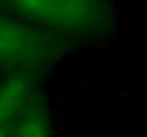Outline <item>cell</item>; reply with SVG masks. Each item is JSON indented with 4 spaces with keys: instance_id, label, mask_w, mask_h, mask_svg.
Segmentation results:
<instances>
[{
    "instance_id": "cell-5",
    "label": "cell",
    "mask_w": 147,
    "mask_h": 137,
    "mask_svg": "<svg viewBox=\"0 0 147 137\" xmlns=\"http://www.w3.org/2000/svg\"><path fill=\"white\" fill-rule=\"evenodd\" d=\"M0 137H11L10 127H1L0 126Z\"/></svg>"
},
{
    "instance_id": "cell-3",
    "label": "cell",
    "mask_w": 147,
    "mask_h": 137,
    "mask_svg": "<svg viewBox=\"0 0 147 137\" xmlns=\"http://www.w3.org/2000/svg\"><path fill=\"white\" fill-rule=\"evenodd\" d=\"M37 89L36 76L9 73L0 83V126L10 127L24 111L32 94Z\"/></svg>"
},
{
    "instance_id": "cell-1",
    "label": "cell",
    "mask_w": 147,
    "mask_h": 137,
    "mask_svg": "<svg viewBox=\"0 0 147 137\" xmlns=\"http://www.w3.org/2000/svg\"><path fill=\"white\" fill-rule=\"evenodd\" d=\"M4 13L74 45L109 36L116 26L113 0H0Z\"/></svg>"
},
{
    "instance_id": "cell-4",
    "label": "cell",
    "mask_w": 147,
    "mask_h": 137,
    "mask_svg": "<svg viewBox=\"0 0 147 137\" xmlns=\"http://www.w3.org/2000/svg\"><path fill=\"white\" fill-rule=\"evenodd\" d=\"M11 137H53V123L47 101L36 89L22 116L10 126Z\"/></svg>"
},
{
    "instance_id": "cell-2",
    "label": "cell",
    "mask_w": 147,
    "mask_h": 137,
    "mask_svg": "<svg viewBox=\"0 0 147 137\" xmlns=\"http://www.w3.org/2000/svg\"><path fill=\"white\" fill-rule=\"evenodd\" d=\"M69 43L0 11V67L36 76L66 54Z\"/></svg>"
}]
</instances>
